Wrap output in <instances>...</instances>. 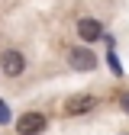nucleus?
<instances>
[{"instance_id": "2", "label": "nucleus", "mask_w": 129, "mask_h": 135, "mask_svg": "<svg viewBox=\"0 0 129 135\" xmlns=\"http://www.w3.org/2000/svg\"><path fill=\"white\" fill-rule=\"evenodd\" d=\"M0 71H3L7 77H23L26 74V58H23V52L7 48V52L0 55Z\"/></svg>"}, {"instance_id": "4", "label": "nucleus", "mask_w": 129, "mask_h": 135, "mask_svg": "<svg viewBox=\"0 0 129 135\" xmlns=\"http://www.w3.org/2000/svg\"><path fill=\"white\" fill-rule=\"evenodd\" d=\"M77 36H81V42L94 45L97 39H103V23L94 20V16H81L77 20Z\"/></svg>"}, {"instance_id": "8", "label": "nucleus", "mask_w": 129, "mask_h": 135, "mask_svg": "<svg viewBox=\"0 0 129 135\" xmlns=\"http://www.w3.org/2000/svg\"><path fill=\"white\" fill-rule=\"evenodd\" d=\"M123 135H129V132H123Z\"/></svg>"}, {"instance_id": "3", "label": "nucleus", "mask_w": 129, "mask_h": 135, "mask_svg": "<svg viewBox=\"0 0 129 135\" xmlns=\"http://www.w3.org/2000/svg\"><path fill=\"white\" fill-rule=\"evenodd\" d=\"M94 106H97V97H90V93H77V97H71V100H64L61 113H64V116H87Z\"/></svg>"}, {"instance_id": "7", "label": "nucleus", "mask_w": 129, "mask_h": 135, "mask_svg": "<svg viewBox=\"0 0 129 135\" xmlns=\"http://www.w3.org/2000/svg\"><path fill=\"white\" fill-rule=\"evenodd\" d=\"M0 122H7V106L0 103Z\"/></svg>"}, {"instance_id": "5", "label": "nucleus", "mask_w": 129, "mask_h": 135, "mask_svg": "<svg viewBox=\"0 0 129 135\" xmlns=\"http://www.w3.org/2000/svg\"><path fill=\"white\" fill-rule=\"evenodd\" d=\"M45 126H48V119L42 113H23L20 122H16V132L20 135H39V132H45Z\"/></svg>"}, {"instance_id": "1", "label": "nucleus", "mask_w": 129, "mask_h": 135, "mask_svg": "<svg viewBox=\"0 0 129 135\" xmlns=\"http://www.w3.org/2000/svg\"><path fill=\"white\" fill-rule=\"evenodd\" d=\"M64 61H68V68L77 71V74H90L94 68H97V55L87 48V42L84 45H71L68 52H64Z\"/></svg>"}, {"instance_id": "6", "label": "nucleus", "mask_w": 129, "mask_h": 135, "mask_svg": "<svg viewBox=\"0 0 129 135\" xmlns=\"http://www.w3.org/2000/svg\"><path fill=\"white\" fill-rule=\"evenodd\" d=\"M119 106H123V113H126V116H129V90H126V93H123V97H119Z\"/></svg>"}]
</instances>
